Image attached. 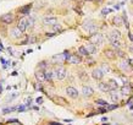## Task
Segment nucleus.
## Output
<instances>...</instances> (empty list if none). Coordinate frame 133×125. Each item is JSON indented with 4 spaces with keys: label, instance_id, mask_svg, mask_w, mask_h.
<instances>
[{
    "label": "nucleus",
    "instance_id": "18",
    "mask_svg": "<svg viewBox=\"0 0 133 125\" xmlns=\"http://www.w3.org/2000/svg\"><path fill=\"white\" fill-rule=\"evenodd\" d=\"M121 93H122V96H129L131 94V87H129V85H123L121 87Z\"/></svg>",
    "mask_w": 133,
    "mask_h": 125
},
{
    "label": "nucleus",
    "instance_id": "31",
    "mask_svg": "<svg viewBox=\"0 0 133 125\" xmlns=\"http://www.w3.org/2000/svg\"><path fill=\"white\" fill-rule=\"evenodd\" d=\"M95 102H96V104H99V105H104V107H106V105H107V102H106V101H104V99H96Z\"/></svg>",
    "mask_w": 133,
    "mask_h": 125
},
{
    "label": "nucleus",
    "instance_id": "48",
    "mask_svg": "<svg viewBox=\"0 0 133 125\" xmlns=\"http://www.w3.org/2000/svg\"><path fill=\"white\" fill-rule=\"evenodd\" d=\"M86 1H95V0H86Z\"/></svg>",
    "mask_w": 133,
    "mask_h": 125
},
{
    "label": "nucleus",
    "instance_id": "8",
    "mask_svg": "<svg viewBox=\"0 0 133 125\" xmlns=\"http://www.w3.org/2000/svg\"><path fill=\"white\" fill-rule=\"evenodd\" d=\"M66 93L67 96H70L71 98H77L78 97V91L75 87H67L66 88Z\"/></svg>",
    "mask_w": 133,
    "mask_h": 125
},
{
    "label": "nucleus",
    "instance_id": "16",
    "mask_svg": "<svg viewBox=\"0 0 133 125\" xmlns=\"http://www.w3.org/2000/svg\"><path fill=\"white\" fill-rule=\"evenodd\" d=\"M82 92H83V94L87 96V97H90V96L94 93L93 88L89 87V86H83V87H82Z\"/></svg>",
    "mask_w": 133,
    "mask_h": 125
},
{
    "label": "nucleus",
    "instance_id": "47",
    "mask_svg": "<svg viewBox=\"0 0 133 125\" xmlns=\"http://www.w3.org/2000/svg\"><path fill=\"white\" fill-rule=\"evenodd\" d=\"M3 92V87H1V85H0V93Z\"/></svg>",
    "mask_w": 133,
    "mask_h": 125
},
{
    "label": "nucleus",
    "instance_id": "44",
    "mask_svg": "<svg viewBox=\"0 0 133 125\" xmlns=\"http://www.w3.org/2000/svg\"><path fill=\"white\" fill-rule=\"evenodd\" d=\"M9 123H19V120L17 119H10V120H8Z\"/></svg>",
    "mask_w": 133,
    "mask_h": 125
},
{
    "label": "nucleus",
    "instance_id": "41",
    "mask_svg": "<svg viewBox=\"0 0 133 125\" xmlns=\"http://www.w3.org/2000/svg\"><path fill=\"white\" fill-rule=\"evenodd\" d=\"M55 34H56L55 32H49V33H47L45 36H47V37H53V36H55Z\"/></svg>",
    "mask_w": 133,
    "mask_h": 125
},
{
    "label": "nucleus",
    "instance_id": "10",
    "mask_svg": "<svg viewBox=\"0 0 133 125\" xmlns=\"http://www.w3.org/2000/svg\"><path fill=\"white\" fill-rule=\"evenodd\" d=\"M36 79H37L38 82H40V83H43V82L47 81V80H45V74H44L43 70H38V71L36 72Z\"/></svg>",
    "mask_w": 133,
    "mask_h": 125
},
{
    "label": "nucleus",
    "instance_id": "6",
    "mask_svg": "<svg viewBox=\"0 0 133 125\" xmlns=\"http://www.w3.org/2000/svg\"><path fill=\"white\" fill-rule=\"evenodd\" d=\"M67 61L70 64H79V63H82V59L77 54H70L68 58H67Z\"/></svg>",
    "mask_w": 133,
    "mask_h": 125
},
{
    "label": "nucleus",
    "instance_id": "33",
    "mask_svg": "<svg viewBox=\"0 0 133 125\" xmlns=\"http://www.w3.org/2000/svg\"><path fill=\"white\" fill-rule=\"evenodd\" d=\"M47 66H48V63H47V61H42L38 68H39V70H42V69H45Z\"/></svg>",
    "mask_w": 133,
    "mask_h": 125
},
{
    "label": "nucleus",
    "instance_id": "27",
    "mask_svg": "<svg viewBox=\"0 0 133 125\" xmlns=\"http://www.w3.org/2000/svg\"><path fill=\"white\" fill-rule=\"evenodd\" d=\"M51 27H53V31H54V32H61V31H62V27H61L59 23H55V25H53Z\"/></svg>",
    "mask_w": 133,
    "mask_h": 125
},
{
    "label": "nucleus",
    "instance_id": "4",
    "mask_svg": "<svg viewBox=\"0 0 133 125\" xmlns=\"http://www.w3.org/2000/svg\"><path fill=\"white\" fill-rule=\"evenodd\" d=\"M21 32H25L26 30H27V17H21L20 20H19V22H17V26H16Z\"/></svg>",
    "mask_w": 133,
    "mask_h": 125
},
{
    "label": "nucleus",
    "instance_id": "25",
    "mask_svg": "<svg viewBox=\"0 0 133 125\" xmlns=\"http://www.w3.org/2000/svg\"><path fill=\"white\" fill-rule=\"evenodd\" d=\"M78 53H79L81 55H83V57H88V55H89L88 52H87V49H86V47H79V48H78Z\"/></svg>",
    "mask_w": 133,
    "mask_h": 125
},
{
    "label": "nucleus",
    "instance_id": "42",
    "mask_svg": "<svg viewBox=\"0 0 133 125\" xmlns=\"http://www.w3.org/2000/svg\"><path fill=\"white\" fill-rule=\"evenodd\" d=\"M87 61H88V64H89V65H92V64L94 63V60H93V59H90V58H88V59H87Z\"/></svg>",
    "mask_w": 133,
    "mask_h": 125
},
{
    "label": "nucleus",
    "instance_id": "24",
    "mask_svg": "<svg viewBox=\"0 0 133 125\" xmlns=\"http://www.w3.org/2000/svg\"><path fill=\"white\" fill-rule=\"evenodd\" d=\"M107 83H109V86H110L111 90H117L118 88V83L116 82V80H110Z\"/></svg>",
    "mask_w": 133,
    "mask_h": 125
},
{
    "label": "nucleus",
    "instance_id": "21",
    "mask_svg": "<svg viewBox=\"0 0 133 125\" xmlns=\"http://www.w3.org/2000/svg\"><path fill=\"white\" fill-rule=\"evenodd\" d=\"M44 74H45V80H47L48 82H51V81L54 80L53 70H45V71H44Z\"/></svg>",
    "mask_w": 133,
    "mask_h": 125
},
{
    "label": "nucleus",
    "instance_id": "11",
    "mask_svg": "<svg viewBox=\"0 0 133 125\" xmlns=\"http://www.w3.org/2000/svg\"><path fill=\"white\" fill-rule=\"evenodd\" d=\"M43 23L47 25V26H53V25L57 23V19L56 17H45L43 20Z\"/></svg>",
    "mask_w": 133,
    "mask_h": 125
},
{
    "label": "nucleus",
    "instance_id": "12",
    "mask_svg": "<svg viewBox=\"0 0 133 125\" xmlns=\"http://www.w3.org/2000/svg\"><path fill=\"white\" fill-rule=\"evenodd\" d=\"M120 37H121V33H120V31L115 30V31H112V32L110 33V36H109V39H110V42H112V41H118V39H120Z\"/></svg>",
    "mask_w": 133,
    "mask_h": 125
},
{
    "label": "nucleus",
    "instance_id": "39",
    "mask_svg": "<svg viewBox=\"0 0 133 125\" xmlns=\"http://www.w3.org/2000/svg\"><path fill=\"white\" fill-rule=\"evenodd\" d=\"M109 11H110V10H107V9H104V10L101 11V14H103V16H106V15L109 14Z\"/></svg>",
    "mask_w": 133,
    "mask_h": 125
},
{
    "label": "nucleus",
    "instance_id": "7",
    "mask_svg": "<svg viewBox=\"0 0 133 125\" xmlns=\"http://www.w3.org/2000/svg\"><path fill=\"white\" fill-rule=\"evenodd\" d=\"M104 55H105V58H107V59H110V60L116 59V52L112 50V49H105V50H104Z\"/></svg>",
    "mask_w": 133,
    "mask_h": 125
},
{
    "label": "nucleus",
    "instance_id": "26",
    "mask_svg": "<svg viewBox=\"0 0 133 125\" xmlns=\"http://www.w3.org/2000/svg\"><path fill=\"white\" fill-rule=\"evenodd\" d=\"M34 26V19L33 17H28L27 19V28L29 30V28H32Z\"/></svg>",
    "mask_w": 133,
    "mask_h": 125
},
{
    "label": "nucleus",
    "instance_id": "17",
    "mask_svg": "<svg viewBox=\"0 0 133 125\" xmlns=\"http://www.w3.org/2000/svg\"><path fill=\"white\" fill-rule=\"evenodd\" d=\"M10 33H11V37H12V38H15V39H17V38H20V37L22 36V32H21V31H20L17 27L12 28Z\"/></svg>",
    "mask_w": 133,
    "mask_h": 125
},
{
    "label": "nucleus",
    "instance_id": "2",
    "mask_svg": "<svg viewBox=\"0 0 133 125\" xmlns=\"http://www.w3.org/2000/svg\"><path fill=\"white\" fill-rule=\"evenodd\" d=\"M68 55H70L68 52H64V53H60V54L54 55V57L51 58V60H53L54 63H56V64H62L65 60H67Z\"/></svg>",
    "mask_w": 133,
    "mask_h": 125
},
{
    "label": "nucleus",
    "instance_id": "15",
    "mask_svg": "<svg viewBox=\"0 0 133 125\" xmlns=\"http://www.w3.org/2000/svg\"><path fill=\"white\" fill-rule=\"evenodd\" d=\"M98 87H99V90H101V91H103V92H105V93L111 91V88H110L109 83H106V82H99Z\"/></svg>",
    "mask_w": 133,
    "mask_h": 125
},
{
    "label": "nucleus",
    "instance_id": "5",
    "mask_svg": "<svg viewBox=\"0 0 133 125\" xmlns=\"http://www.w3.org/2000/svg\"><path fill=\"white\" fill-rule=\"evenodd\" d=\"M0 21L4 22V23H6V25H9V23H11V22L14 21V15H12L11 12H9V14H4V15L0 16Z\"/></svg>",
    "mask_w": 133,
    "mask_h": 125
},
{
    "label": "nucleus",
    "instance_id": "30",
    "mask_svg": "<svg viewBox=\"0 0 133 125\" xmlns=\"http://www.w3.org/2000/svg\"><path fill=\"white\" fill-rule=\"evenodd\" d=\"M111 45H112L114 48H116V49H120V48H121L120 41H112V42H111Z\"/></svg>",
    "mask_w": 133,
    "mask_h": 125
},
{
    "label": "nucleus",
    "instance_id": "43",
    "mask_svg": "<svg viewBox=\"0 0 133 125\" xmlns=\"http://www.w3.org/2000/svg\"><path fill=\"white\" fill-rule=\"evenodd\" d=\"M17 110H19V112H23V110H25V105H21V107H19V108H17Z\"/></svg>",
    "mask_w": 133,
    "mask_h": 125
},
{
    "label": "nucleus",
    "instance_id": "38",
    "mask_svg": "<svg viewBox=\"0 0 133 125\" xmlns=\"http://www.w3.org/2000/svg\"><path fill=\"white\" fill-rule=\"evenodd\" d=\"M56 101H59V102H60V103H62V104H64V103H66V101H65L62 97H56Z\"/></svg>",
    "mask_w": 133,
    "mask_h": 125
},
{
    "label": "nucleus",
    "instance_id": "3",
    "mask_svg": "<svg viewBox=\"0 0 133 125\" xmlns=\"http://www.w3.org/2000/svg\"><path fill=\"white\" fill-rule=\"evenodd\" d=\"M103 41H104V38H103V36H101L100 33H94V34L90 36V42H92L93 44L100 45V44H103Z\"/></svg>",
    "mask_w": 133,
    "mask_h": 125
},
{
    "label": "nucleus",
    "instance_id": "46",
    "mask_svg": "<svg viewBox=\"0 0 133 125\" xmlns=\"http://www.w3.org/2000/svg\"><path fill=\"white\" fill-rule=\"evenodd\" d=\"M129 52H131V53H133V44L129 47Z\"/></svg>",
    "mask_w": 133,
    "mask_h": 125
},
{
    "label": "nucleus",
    "instance_id": "19",
    "mask_svg": "<svg viewBox=\"0 0 133 125\" xmlns=\"http://www.w3.org/2000/svg\"><path fill=\"white\" fill-rule=\"evenodd\" d=\"M109 93H110V97H111V101H112V102H115V103L118 102L120 97H118V93L116 92V90H111Z\"/></svg>",
    "mask_w": 133,
    "mask_h": 125
},
{
    "label": "nucleus",
    "instance_id": "29",
    "mask_svg": "<svg viewBox=\"0 0 133 125\" xmlns=\"http://www.w3.org/2000/svg\"><path fill=\"white\" fill-rule=\"evenodd\" d=\"M79 77H81V80H82V81H84V82H86V81H88V79H89V77H88V75H87L84 71H81V72H79Z\"/></svg>",
    "mask_w": 133,
    "mask_h": 125
},
{
    "label": "nucleus",
    "instance_id": "37",
    "mask_svg": "<svg viewBox=\"0 0 133 125\" xmlns=\"http://www.w3.org/2000/svg\"><path fill=\"white\" fill-rule=\"evenodd\" d=\"M121 79H122V81H123V85H129V81H128V79H124V76H122Z\"/></svg>",
    "mask_w": 133,
    "mask_h": 125
},
{
    "label": "nucleus",
    "instance_id": "20",
    "mask_svg": "<svg viewBox=\"0 0 133 125\" xmlns=\"http://www.w3.org/2000/svg\"><path fill=\"white\" fill-rule=\"evenodd\" d=\"M120 68H121L123 71H129V70H131V63L123 60L122 63H120Z\"/></svg>",
    "mask_w": 133,
    "mask_h": 125
},
{
    "label": "nucleus",
    "instance_id": "9",
    "mask_svg": "<svg viewBox=\"0 0 133 125\" xmlns=\"http://www.w3.org/2000/svg\"><path fill=\"white\" fill-rule=\"evenodd\" d=\"M92 76H93V79H95V80H101L103 76H104V72H103L100 69H94V70L92 71Z\"/></svg>",
    "mask_w": 133,
    "mask_h": 125
},
{
    "label": "nucleus",
    "instance_id": "36",
    "mask_svg": "<svg viewBox=\"0 0 133 125\" xmlns=\"http://www.w3.org/2000/svg\"><path fill=\"white\" fill-rule=\"evenodd\" d=\"M36 41H37L36 37H29V38H28V43H34Z\"/></svg>",
    "mask_w": 133,
    "mask_h": 125
},
{
    "label": "nucleus",
    "instance_id": "22",
    "mask_svg": "<svg viewBox=\"0 0 133 125\" xmlns=\"http://www.w3.org/2000/svg\"><path fill=\"white\" fill-rule=\"evenodd\" d=\"M31 8H32V5L29 4V5H26V6H23V8H21L19 11L23 15V16H26V15H28L29 14V10H31Z\"/></svg>",
    "mask_w": 133,
    "mask_h": 125
},
{
    "label": "nucleus",
    "instance_id": "28",
    "mask_svg": "<svg viewBox=\"0 0 133 125\" xmlns=\"http://www.w3.org/2000/svg\"><path fill=\"white\" fill-rule=\"evenodd\" d=\"M116 57H120V58H126V53L121 49H116Z\"/></svg>",
    "mask_w": 133,
    "mask_h": 125
},
{
    "label": "nucleus",
    "instance_id": "40",
    "mask_svg": "<svg viewBox=\"0 0 133 125\" xmlns=\"http://www.w3.org/2000/svg\"><path fill=\"white\" fill-rule=\"evenodd\" d=\"M36 102H37L38 104H42V103H43V98H42V97H39V98H37V99H36Z\"/></svg>",
    "mask_w": 133,
    "mask_h": 125
},
{
    "label": "nucleus",
    "instance_id": "23",
    "mask_svg": "<svg viewBox=\"0 0 133 125\" xmlns=\"http://www.w3.org/2000/svg\"><path fill=\"white\" fill-rule=\"evenodd\" d=\"M112 21H114V25H116V26H120V25L123 23V19L121 16H115Z\"/></svg>",
    "mask_w": 133,
    "mask_h": 125
},
{
    "label": "nucleus",
    "instance_id": "1",
    "mask_svg": "<svg viewBox=\"0 0 133 125\" xmlns=\"http://www.w3.org/2000/svg\"><path fill=\"white\" fill-rule=\"evenodd\" d=\"M53 75L55 80H64L66 77V69L64 66H56L53 70Z\"/></svg>",
    "mask_w": 133,
    "mask_h": 125
},
{
    "label": "nucleus",
    "instance_id": "35",
    "mask_svg": "<svg viewBox=\"0 0 133 125\" xmlns=\"http://www.w3.org/2000/svg\"><path fill=\"white\" fill-rule=\"evenodd\" d=\"M115 108H117V104H112V105H106V110H112V109H115Z\"/></svg>",
    "mask_w": 133,
    "mask_h": 125
},
{
    "label": "nucleus",
    "instance_id": "13",
    "mask_svg": "<svg viewBox=\"0 0 133 125\" xmlns=\"http://www.w3.org/2000/svg\"><path fill=\"white\" fill-rule=\"evenodd\" d=\"M84 28L90 33V34H94V33H96V31H98V27L94 25V23H89V25H86L84 26Z\"/></svg>",
    "mask_w": 133,
    "mask_h": 125
},
{
    "label": "nucleus",
    "instance_id": "14",
    "mask_svg": "<svg viewBox=\"0 0 133 125\" xmlns=\"http://www.w3.org/2000/svg\"><path fill=\"white\" fill-rule=\"evenodd\" d=\"M86 49H87L88 54H95V52H96V45L93 44V43H87V44H86Z\"/></svg>",
    "mask_w": 133,
    "mask_h": 125
},
{
    "label": "nucleus",
    "instance_id": "49",
    "mask_svg": "<svg viewBox=\"0 0 133 125\" xmlns=\"http://www.w3.org/2000/svg\"><path fill=\"white\" fill-rule=\"evenodd\" d=\"M96 1H98V3H101V1H103V0H96Z\"/></svg>",
    "mask_w": 133,
    "mask_h": 125
},
{
    "label": "nucleus",
    "instance_id": "32",
    "mask_svg": "<svg viewBox=\"0 0 133 125\" xmlns=\"http://www.w3.org/2000/svg\"><path fill=\"white\" fill-rule=\"evenodd\" d=\"M16 109H17L16 107H12V108H5L3 113H4V114H8V113H11L12 110H16Z\"/></svg>",
    "mask_w": 133,
    "mask_h": 125
},
{
    "label": "nucleus",
    "instance_id": "34",
    "mask_svg": "<svg viewBox=\"0 0 133 125\" xmlns=\"http://www.w3.org/2000/svg\"><path fill=\"white\" fill-rule=\"evenodd\" d=\"M100 70H101V71H103V70H105L106 72H110V68H109V66H107L106 64H103V65H101V69H100Z\"/></svg>",
    "mask_w": 133,
    "mask_h": 125
},
{
    "label": "nucleus",
    "instance_id": "45",
    "mask_svg": "<svg viewBox=\"0 0 133 125\" xmlns=\"http://www.w3.org/2000/svg\"><path fill=\"white\" fill-rule=\"evenodd\" d=\"M128 37H129V39H131L132 43H133V33H128Z\"/></svg>",
    "mask_w": 133,
    "mask_h": 125
}]
</instances>
